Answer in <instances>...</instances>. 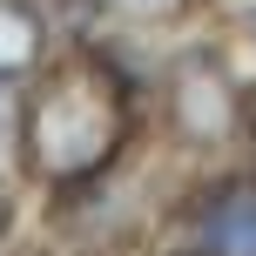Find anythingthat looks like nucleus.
Wrapping results in <instances>:
<instances>
[{
  "label": "nucleus",
  "mask_w": 256,
  "mask_h": 256,
  "mask_svg": "<svg viewBox=\"0 0 256 256\" xmlns=\"http://www.w3.org/2000/svg\"><path fill=\"white\" fill-rule=\"evenodd\" d=\"M142 128V88L108 61L102 40L54 48L20 88V182L61 196L115 176Z\"/></svg>",
  "instance_id": "1"
},
{
  "label": "nucleus",
  "mask_w": 256,
  "mask_h": 256,
  "mask_svg": "<svg viewBox=\"0 0 256 256\" xmlns=\"http://www.w3.org/2000/svg\"><path fill=\"white\" fill-rule=\"evenodd\" d=\"M155 115L189 162H230L243 135V68L209 40L176 48L155 68Z\"/></svg>",
  "instance_id": "2"
},
{
  "label": "nucleus",
  "mask_w": 256,
  "mask_h": 256,
  "mask_svg": "<svg viewBox=\"0 0 256 256\" xmlns=\"http://www.w3.org/2000/svg\"><path fill=\"white\" fill-rule=\"evenodd\" d=\"M168 236L196 256H256V176L243 162H209L168 202Z\"/></svg>",
  "instance_id": "3"
},
{
  "label": "nucleus",
  "mask_w": 256,
  "mask_h": 256,
  "mask_svg": "<svg viewBox=\"0 0 256 256\" xmlns=\"http://www.w3.org/2000/svg\"><path fill=\"white\" fill-rule=\"evenodd\" d=\"M54 54V27L40 0H0V88H27Z\"/></svg>",
  "instance_id": "4"
},
{
  "label": "nucleus",
  "mask_w": 256,
  "mask_h": 256,
  "mask_svg": "<svg viewBox=\"0 0 256 256\" xmlns=\"http://www.w3.org/2000/svg\"><path fill=\"white\" fill-rule=\"evenodd\" d=\"M196 14H202V0H102V20L122 27V34H135V40L182 34Z\"/></svg>",
  "instance_id": "5"
},
{
  "label": "nucleus",
  "mask_w": 256,
  "mask_h": 256,
  "mask_svg": "<svg viewBox=\"0 0 256 256\" xmlns=\"http://www.w3.org/2000/svg\"><path fill=\"white\" fill-rule=\"evenodd\" d=\"M0 176L20 182V88H0Z\"/></svg>",
  "instance_id": "6"
},
{
  "label": "nucleus",
  "mask_w": 256,
  "mask_h": 256,
  "mask_svg": "<svg viewBox=\"0 0 256 256\" xmlns=\"http://www.w3.org/2000/svg\"><path fill=\"white\" fill-rule=\"evenodd\" d=\"M236 162L256 176V68L243 74V135H236Z\"/></svg>",
  "instance_id": "7"
},
{
  "label": "nucleus",
  "mask_w": 256,
  "mask_h": 256,
  "mask_svg": "<svg viewBox=\"0 0 256 256\" xmlns=\"http://www.w3.org/2000/svg\"><path fill=\"white\" fill-rule=\"evenodd\" d=\"M14 230H20V189H14V182L0 176V243H7Z\"/></svg>",
  "instance_id": "8"
},
{
  "label": "nucleus",
  "mask_w": 256,
  "mask_h": 256,
  "mask_svg": "<svg viewBox=\"0 0 256 256\" xmlns=\"http://www.w3.org/2000/svg\"><path fill=\"white\" fill-rule=\"evenodd\" d=\"M168 256H196V250H168Z\"/></svg>",
  "instance_id": "9"
}]
</instances>
